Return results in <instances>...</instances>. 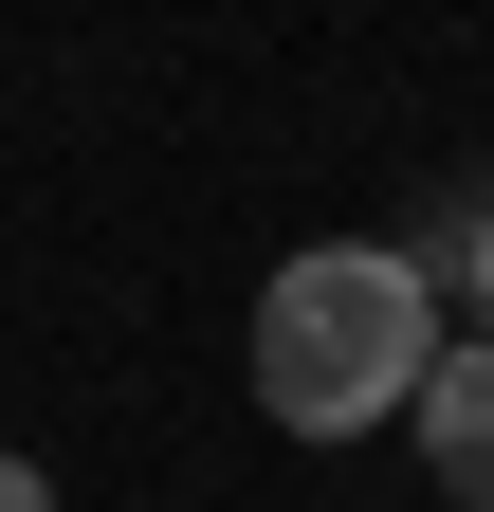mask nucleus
<instances>
[{"mask_svg": "<svg viewBox=\"0 0 494 512\" xmlns=\"http://www.w3.org/2000/svg\"><path fill=\"white\" fill-rule=\"evenodd\" d=\"M421 366H440V275L385 238H330L257 293V403L293 439H366L385 403H421Z\"/></svg>", "mask_w": 494, "mask_h": 512, "instance_id": "f257e3e1", "label": "nucleus"}, {"mask_svg": "<svg viewBox=\"0 0 494 512\" xmlns=\"http://www.w3.org/2000/svg\"><path fill=\"white\" fill-rule=\"evenodd\" d=\"M421 476L458 512H494V348H440L421 366Z\"/></svg>", "mask_w": 494, "mask_h": 512, "instance_id": "f03ea898", "label": "nucleus"}, {"mask_svg": "<svg viewBox=\"0 0 494 512\" xmlns=\"http://www.w3.org/2000/svg\"><path fill=\"white\" fill-rule=\"evenodd\" d=\"M458 293H476V311H494V202H476V220H458Z\"/></svg>", "mask_w": 494, "mask_h": 512, "instance_id": "7ed1b4c3", "label": "nucleus"}, {"mask_svg": "<svg viewBox=\"0 0 494 512\" xmlns=\"http://www.w3.org/2000/svg\"><path fill=\"white\" fill-rule=\"evenodd\" d=\"M0 512H55V494H37V476H19V458H0Z\"/></svg>", "mask_w": 494, "mask_h": 512, "instance_id": "20e7f679", "label": "nucleus"}]
</instances>
